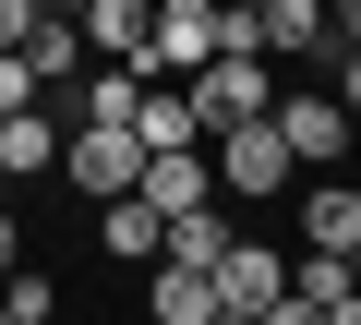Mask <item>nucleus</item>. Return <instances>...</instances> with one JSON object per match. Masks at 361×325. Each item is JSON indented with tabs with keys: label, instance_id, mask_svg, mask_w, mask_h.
<instances>
[{
	"label": "nucleus",
	"instance_id": "nucleus-16",
	"mask_svg": "<svg viewBox=\"0 0 361 325\" xmlns=\"http://www.w3.org/2000/svg\"><path fill=\"white\" fill-rule=\"evenodd\" d=\"M0 265H25V229H13V193H0Z\"/></svg>",
	"mask_w": 361,
	"mask_h": 325
},
{
	"label": "nucleus",
	"instance_id": "nucleus-2",
	"mask_svg": "<svg viewBox=\"0 0 361 325\" xmlns=\"http://www.w3.org/2000/svg\"><path fill=\"white\" fill-rule=\"evenodd\" d=\"M205 169H217V193H289L301 181L289 145H277V121H217L205 133Z\"/></svg>",
	"mask_w": 361,
	"mask_h": 325
},
{
	"label": "nucleus",
	"instance_id": "nucleus-3",
	"mask_svg": "<svg viewBox=\"0 0 361 325\" xmlns=\"http://www.w3.org/2000/svg\"><path fill=\"white\" fill-rule=\"evenodd\" d=\"M277 289H289V253L229 229V253H217V325H265V313H277Z\"/></svg>",
	"mask_w": 361,
	"mask_h": 325
},
{
	"label": "nucleus",
	"instance_id": "nucleus-7",
	"mask_svg": "<svg viewBox=\"0 0 361 325\" xmlns=\"http://www.w3.org/2000/svg\"><path fill=\"white\" fill-rule=\"evenodd\" d=\"M145 313H157V325H217V265L157 253V265H145Z\"/></svg>",
	"mask_w": 361,
	"mask_h": 325
},
{
	"label": "nucleus",
	"instance_id": "nucleus-5",
	"mask_svg": "<svg viewBox=\"0 0 361 325\" xmlns=\"http://www.w3.org/2000/svg\"><path fill=\"white\" fill-rule=\"evenodd\" d=\"M217 61V0H157V25H145V73H193Z\"/></svg>",
	"mask_w": 361,
	"mask_h": 325
},
{
	"label": "nucleus",
	"instance_id": "nucleus-8",
	"mask_svg": "<svg viewBox=\"0 0 361 325\" xmlns=\"http://www.w3.org/2000/svg\"><path fill=\"white\" fill-rule=\"evenodd\" d=\"M37 169H61V121H49V97L0 109V181H37Z\"/></svg>",
	"mask_w": 361,
	"mask_h": 325
},
{
	"label": "nucleus",
	"instance_id": "nucleus-10",
	"mask_svg": "<svg viewBox=\"0 0 361 325\" xmlns=\"http://www.w3.org/2000/svg\"><path fill=\"white\" fill-rule=\"evenodd\" d=\"M133 145H145V157H157V145H205V121H193V97L145 73V85H133Z\"/></svg>",
	"mask_w": 361,
	"mask_h": 325
},
{
	"label": "nucleus",
	"instance_id": "nucleus-11",
	"mask_svg": "<svg viewBox=\"0 0 361 325\" xmlns=\"http://www.w3.org/2000/svg\"><path fill=\"white\" fill-rule=\"evenodd\" d=\"M289 193H301V229H313V253H349V241H361V193H337L325 169H301Z\"/></svg>",
	"mask_w": 361,
	"mask_h": 325
},
{
	"label": "nucleus",
	"instance_id": "nucleus-6",
	"mask_svg": "<svg viewBox=\"0 0 361 325\" xmlns=\"http://www.w3.org/2000/svg\"><path fill=\"white\" fill-rule=\"evenodd\" d=\"M253 49L265 61H325L337 25H325V0H253Z\"/></svg>",
	"mask_w": 361,
	"mask_h": 325
},
{
	"label": "nucleus",
	"instance_id": "nucleus-19",
	"mask_svg": "<svg viewBox=\"0 0 361 325\" xmlns=\"http://www.w3.org/2000/svg\"><path fill=\"white\" fill-rule=\"evenodd\" d=\"M61 13H85V0H61Z\"/></svg>",
	"mask_w": 361,
	"mask_h": 325
},
{
	"label": "nucleus",
	"instance_id": "nucleus-9",
	"mask_svg": "<svg viewBox=\"0 0 361 325\" xmlns=\"http://www.w3.org/2000/svg\"><path fill=\"white\" fill-rule=\"evenodd\" d=\"M157 229H169V217H157L145 193H97V253H109V265H157Z\"/></svg>",
	"mask_w": 361,
	"mask_h": 325
},
{
	"label": "nucleus",
	"instance_id": "nucleus-4",
	"mask_svg": "<svg viewBox=\"0 0 361 325\" xmlns=\"http://www.w3.org/2000/svg\"><path fill=\"white\" fill-rule=\"evenodd\" d=\"M265 121H277V145H289V169H337V157H349V109H337V97H313V85H301V97L277 85V109H265Z\"/></svg>",
	"mask_w": 361,
	"mask_h": 325
},
{
	"label": "nucleus",
	"instance_id": "nucleus-17",
	"mask_svg": "<svg viewBox=\"0 0 361 325\" xmlns=\"http://www.w3.org/2000/svg\"><path fill=\"white\" fill-rule=\"evenodd\" d=\"M325 25H337V37H361V0H325Z\"/></svg>",
	"mask_w": 361,
	"mask_h": 325
},
{
	"label": "nucleus",
	"instance_id": "nucleus-1",
	"mask_svg": "<svg viewBox=\"0 0 361 325\" xmlns=\"http://www.w3.org/2000/svg\"><path fill=\"white\" fill-rule=\"evenodd\" d=\"M180 97H193L205 133H217V121H265V109H277V61H265V49H217V61L180 73Z\"/></svg>",
	"mask_w": 361,
	"mask_h": 325
},
{
	"label": "nucleus",
	"instance_id": "nucleus-13",
	"mask_svg": "<svg viewBox=\"0 0 361 325\" xmlns=\"http://www.w3.org/2000/svg\"><path fill=\"white\" fill-rule=\"evenodd\" d=\"M49 301H61V289H49L37 265H0V325H49Z\"/></svg>",
	"mask_w": 361,
	"mask_h": 325
},
{
	"label": "nucleus",
	"instance_id": "nucleus-15",
	"mask_svg": "<svg viewBox=\"0 0 361 325\" xmlns=\"http://www.w3.org/2000/svg\"><path fill=\"white\" fill-rule=\"evenodd\" d=\"M37 13H49V0H0V49H25V37H37Z\"/></svg>",
	"mask_w": 361,
	"mask_h": 325
},
{
	"label": "nucleus",
	"instance_id": "nucleus-14",
	"mask_svg": "<svg viewBox=\"0 0 361 325\" xmlns=\"http://www.w3.org/2000/svg\"><path fill=\"white\" fill-rule=\"evenodd\" d=\"M325 61H337V109H349V121H361V37H337V49H325Z\"/></svg>",
	"mask_w": 361,
	"mask_h": 325
},
{
	"label": "nucleus",
	"instance_id": "nucleus-18",
	"mask_svg": "<svg viewBox=\"0 0 361 325\" xmlns=\"http://www.w3.org/2000/svg\"><path fill=\"white\" fill-rule=\"evenodd\" d=\"M349 277H361V241H349Z\"/></svg>",
	"mask_w": 361,
	"mask_h": 325
},
{
	"label": "nucleus",
	"instance_id": "nucleus-12",
	"mask_svg": "<svg viewBox=\"0 0 361 325\" xmlns=\"http://www.w3.org/2000/svg\"><path fill=\"white\" fill-rule=\"evenodd\" d=\"M25 61H37V85H73L97 49H85V25L61 13V0H49V13H37V37H25Z\"/></svg>",
	"mask_w": 361,
	"mask_h": 325
}]
</instances>
